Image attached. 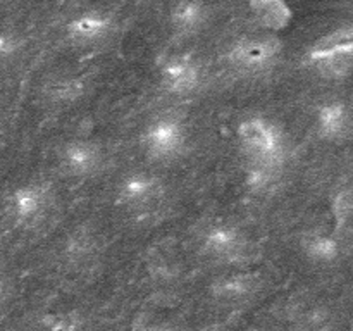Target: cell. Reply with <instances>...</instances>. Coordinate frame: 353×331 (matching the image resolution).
Returning <instances> with one entry per match:
<instances>
[{
    "mask_svg": "<svg viewBox=\"0 0 353 331\" xmlns=\"http://www.w3.org/2000/svg\"><path fill=\"white\" fill-rule=\"evenodd\" d=\"M238 137L250 162V183L257 188L269 185L278 176L285 157V138L281 131L268 119L254 117L241 123Z\"/></svg>",
    "mask_w": 353,
    "mask_h": 331,
    "instance_id": "obj_1",
    "label": "cell"
},
{
    "mask_svg": "<svg viewBox=\"0 0 353 331\" xmlns=\"http://www.w3.org/2000/svg\"><path fill=\"white\" fill-rule=\"evenodd\" d=\"M353 41L350 28L321 38L307 55L309 64L324 78H343L352 69Z\"/></svg>",
    "mask_w": 353,
    "mask_h": 331,
    "instance_id": "obj_2",
    "label": "cell"
},
{
    "mask_svg": "<svg viewBox=\"0 0 353 331\" xmlns=\"http://www.w3.org/2000/svg\"><path fill=\"white\" fill-rule=\"evenodd\" d=\"M281 52V41L274 37L243 38L230 50L231 64L247 72H261L271 68Z\"/></svg>",
    "mask_w": 353,
    "mask_h": 331,
    "instance_id": "obj_3",
    "label": "cell"
},
{
    "mask_svg": "<svg viewBox=\"0 0 353 331\" xmlns=\"http://www.w3.org/2000/svg\"><path fill=\"white\" fill-rule=\"evenodd\" d=\"M185 128L174 117H161L147 128L143 143L155 159H172L185 145Z\"/></svg>",
    "mask_w": 353,
    "mask_h": 331,
    "instance_id": "obj_4",
    "label": "cell"
},
{
    "mask_svg": "<svg viewBox=\"0 0 353 331\" xmlns=\"http://www.w3.org/2000/svg\"><path fill=\"white\" fill-rule=\"evenodd\" d=\"M203 248L212 257L228 262L245 261L250 254V245L243 234L228 224L210 228L203 237Z\"/></svg>",
    "mask_w": 353,
    "mask_h": 331,
    "instance_id": "obj_5",
    "label": "cell"
},
{
    "mask_svg": "<svg viewBox=\"0 0 353 331\" xmlns=\"http://www.w3.org/2000/svg\"><path fill=\"white\" fill-rule=\"evenodd\" d=\"M162 193L164 186L161 179L145 172L128 176L119 185V200L131 209H145L154 205L157 200H161Z\"/></svg>",
    "mask_w": 353,
    "mask_h": 331,
    "instance_id": "obj_6",
    "label": "cell"
},
{
    "mask_svg": "<svg viewBox=\"0 0 353 331\" xmlns=\"http://www.w3.org/2000/svg\"><path fill=\"white\" fill-rule=\"evenodd\" d=\"M202 71L199 64L188 57H174L162 68V83L174 95H188L199 88Z\"/></svg>",
    "mask_w": 353,
    "mask_h": 331,
    "instance_id": "obj_7",
    "label": "cell"
},
{
    "mask_svg": "<svg viewBox=\"0 0 353 331\" xmlns=\"http://www.w3.org/2000/svg\"><path fill=\"white\" fill-rule=\"evenodd\" d=\"M47 200L48 195L41 186L26 185L10 195L9 210L17 223L30 224L40 219L47 209Z\"/></svg>",
    "mask_w": 353,
    "mask_h": 331,
    "instance_id": "obj_8",
    "label": "cell"
},
{
    "mask_svg": "<svg viewBox=\"0 0 353 331\" xmlns=\"http://www.w3.org/2000/svg\"><path fill=\"white\" fill-rule=\"evenodd\" d=\"M112 30V21L102 12H85L76 17L68 28V34L79 45H93L107 38Z\"/></svg>",
    "mask_w": 353,
    "mask_h": 331,
    "instance_id": "obj_9",
    "label": "cell"
},
{
    "mask_svg": "<svg viewBox=\"0 0 353 331\" xmlns=\"http://www.w3.org/2000/svg\"><path fill=\"white\" fill-rule=\"evenodd\" d=\"M100 164V150L90 141H72L62 152V168L74 176L92 174Z\"/></svg>",
    "mask_w": 353,
    "mask_h": 331,
    "instance_id": "obj_10",
    "label": "cell"
},
{
    "mask_svg": "<svg viewBox=\"0 0 353 331\" xmlns=\"http://www.w3.org/2000/svg\"><path fill=\"white\" fill-rule=\"evenodd\" d=\"M319 131L331 141L345 140L350 133V112L341 102H331L321 109Z\"/></svg>",
    "mask_w": 353,
    "mask_h": 331,
    "instance_id": "obj_11",
    "label": "cell"
},
{
    "mask_svg": "<svg viewBox=\"0 0 353 331\" xmlns=\"http://www.w3.org/2000/svg\"><path fill=\"white\" fill-rule=\"evenodd\" d=\"M207 9L199 0H181L171 12V23L181 34H193L205 24Z\"/></svg>",
    "mask_w": 353,
    "mask_h": 331,
    "instance_id": "obj_12",
    "label": "cell"
},
{
    "mask_svg": "<svg viewBox=\"0 0 353 331\" xmlns=\"http://www.w3.org/2000/svg\"><path fill=\"white\" fill-rule=\"evenodd\" d=\"M261 279L257 274H233L214 285V292L221 299L238 300L257 292Z\"/></svg>",
    "mask_w": 353,
    "mask_h": 331,
    "instance_id": "obj_13",
    "label": "cell"
},
{
    "mask_svg": "<svg viewBox=\"0 0 353 331\" xmlns=\"http://www.w3.org/2000/svg\"><path fill=\"white\" fill-rule=\"evenodd\" d=\"M303 250L310 259L317 262H331L340 254V245L334 238L326 234H309L303 241Z\"/></svg>",
    "mask_w": 353,
    "mask_h": 331,
    "instance_id": "obj_14",
    "label": "cell"
},
{
    "mask_svg": "<svg viewBox=\"0 0 353 331\" xmlns=\"http://www.w3.org/2000/svg\"><path fill=\"white\" fill-rule=\"evenodd\" d=\"M255 16H261L268 26L281 28L290 19V10L281 0H250Z\"/></svg>",
    "mask_w": 353,
    "mask_h": 331,
    "instance_id": "obj_15",
    "label": "cell"
},
{
    "mask_svg": "<svg viewBox=\"0 0 353 331\" xmlns=\"http://www.w3.org/2000/svg\"><path fill=\"white\" fill-rule=\"evenodd\" d=\"M352 209H353V202H352V192L350 190H341L338 193L336 200L333 203V214L334 219H336V226L345 228L348 223H350L352 217Z\"/></svg>",
    "mask_w": 353,
    "mask_h": 331,
    "instance_id": "obj_16",
    "label": "cell"
},
{
    "mask_svg": "<svg viewBox=\"0 0 353 331\" xmlns=\"http://www.w3.org/2000/svg\"><path fill=\"white\" fill-rule=\"evenodd\" d=\"M45 326L47 331H78L79 319L76 314H57V316H47Z\"/></svg>",
    "mask_w": 353,
    "mask_h": 331,
    "instance_id": "obj_17",
    "label": "cell"
},
{
    "mask_svg": "<svg viewBox=\"0 0 353 331\" xmlns=\"http://www.w3.org/2000/svg\"><path fill=\"white\" fill-rule=\"evenodd\" d=\"M21 47V40L10 33H0V59H7L16 54Z\"/></svg>",
    "mask_w": 353,
    "mask_h": 331,
    "instance_id": "obj_18",
    "label": "cell"
},
{
    "mask_svg": "<svg viewBox=\"0 0 353 331\" xmlns=\"http://www.w3.org/2000/svg\"><path fill=\"white\" fill-rule=\"evenodd\" d=\"M133 331H176L174 326L165 323H155V321H145L138 319V323L134 324Z\"/></svg>",
    "mask_w": 353,
    "mask_h": 331,
    "instance_id": "obj_19",
    "label": "cell"
},
{
    "mask_svg": "<svg viewBox=\"0 0 353 331\" xmlns=\"http://www.w3.org/2000/svg\"><path fill=\"white\" fill-rule=\"evenodd\" d=\"M210 331H221V330H219V328H214V330H210Z\"/></svg>",
    "mask_w": 353,
    "mask_h": 331,
    "instance_id": "obj_20",
    "label": "cell"
}]
</instances>
